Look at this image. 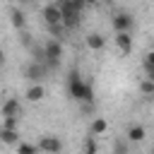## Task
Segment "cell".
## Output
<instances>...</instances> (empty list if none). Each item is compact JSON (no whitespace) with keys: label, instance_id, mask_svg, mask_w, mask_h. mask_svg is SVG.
I'll return each mask as SVG.
<instances>
[{"label":"cell","instance_id":"13","mask_svg":"<svg viewBox=\"0 0 154 154\" xmlns=\"http://www.w3.org/2000/svg\"><path fill=\"white\" fill-rule=\"evenodd\" d=\"M147 137V130L142 125H130L128 128V142H142Z\"/></svg>","mask_w":154,"mask_h":154},{"label":"cell","instance_id":"17","mask_svg":"<svg viewBox=\"0 0 154 154\" xmlns=\"http://www.w3.org/2000/svg\"><path fill=\"white\" fill-rule=\"evenodd\" d=\"M140 91H142L144 96H152V94H154V79L142 77V79H140Z\"/></svg>","mask_w":154,"mask_h":154},{"label":"cell","instance_id":"21","mask_svg":"<svg viewBox=\"0 0 154 154\" xmlns=\"http://www.w3.org/2000/svg\"><path fill=\"white\" fill-rule=\"evenodd\" d=\"M2 125H5V128H14V130H17L19 118H2Z\"/></svg>","mask_w":154,"mask_h":154},{"label":"cell","instance_id":"4","mask_svg":"<svg viewBox=\"0 0 154 154\" xmlns=\"http://www.w3.org/2000/svg\"><path fill=\"white\" fill-rule=\"evenodd\" d=\"M36 147L43 154H60L63 152V140L58 135H43V137H38V144Z\"/></svg>","mask_w":154,"mask_h":154},{"label":"cell","instance_id":"25","mask_svg":"<svg viewBox=\"0 0 154 154\" xmlns=\"http://www.w3.org/2000/svg\"><path fill=\"white\" fill-rule=\"evenodd\" d=\"M87 5H96V2H106V0H84Z\"/></svg>","mask_w":154,"mask_h":154},{"label":"cell","instance_id":"9","mask_svg":"<svg viewBox=\"0 0 154 154\" xmlns=\"http://www.w3.org/2000/svg\"><path fill=\"white\" fill-rule=\"evenodd\" d=\"M116 48L123 55H128L132 51V36H130V31H116Z\"/></svg>","mask_w":154,"mask_h":154},{"label":"cell","instance_id":"12","mask_svg":"<svg viewBox=\"0 0 154 154\" xmlns=\"http://www.w3.org/2000/svg\"><path fill=\"white\" fill-rule=\"evenodd\" d=\"M10 19H12V26H14L17 31L26 29V14H24L22 10H17V7H14V10L10 12Z\"/></svg>","mask_w":154,"mask_h":154},{"label":"cell","instance_id":"8","mask_svg":"<svg viewBox=\"0 0 154 154\" xmlns=\"http://www.w3.org/2000/svg\"><path fill=\"white\" fill-rule=\"evenodd\" d=\"M135 26V17L130 12H116L113 14V31H130Z\"/></svg>","mask_w":154,"mask_h":154},{"label":"cell","instance_id":"5","mask_svg":"<svg viewBox=\"0 0 154 154\" xmlns=\"http://www.w3.org/2000/svg\"><path fill=\"white\" fill-rule=\"evenodd\" d=\"M46 72H48V67H46L43 63H36V60H31V63L26 65V70H24V77H26L31 84H38V82L46 77Z\"/></svg>","mask_w":154,"mask_h":154},{"label":"cell","instance_id":"2","mask_svg":"<svg viewBox=\"0 0 154 154\" xmlns=\"http://www.w3.org/2000/svg\"><path fill=\"white\" fill-rule=\"evenodd\" d=\"M43 51H46V67L48 70L58 67V63L63 58V41L60 38H48L43 43Z\"/></svg>","mask_w":154,"mask_h":154},{"label":"cell","instance_id":"27","mask_svg":"<svg viewBox=\"0 0 154 154\" xmlns=\"http://www.w3.org/2000/svg\"><path fill=\"white\" fill-rule=\"evenodd\" d=\"M46 2H58V0H46Z\"/></svg>","mask_w":154,"mask_h":154},{"label":"cell","instance_id":"3","mask_svg":"<svg viewBox=\"0 0 154 154\" xmlns=\"http://www.w3.org/2000/svg\"><path fill=\"white\" fill-rule=\"evenodd\" d=\"M58 7H60V12H63V26H65L67 31L77 29V26H79V17H82V12L75 10L67 0H58Z\"/></svg>","mask_w":154,"mask_h":154},{"label":"cell","instance_id":"22","mask_svg":"<svg viewBox=\"0 0 154 154\" xmlns=\"http://www.w3.org/2000/svg\"><path fill=\"white\" fill-rule=\"evenodd\" d=\"M144 65H154V48L147 53V60H144Z\"/></svg>","mask_w":154,"mask_h":154},{"label":"cell","instance_id":"14","mask_svg":"<svg viewBox=\"0 0 154 154\" xmlns=\"http://www.w3.org/2000/svg\"><path fill=\"white\" fill-rule=\"evenodd\" d=\"M103 46H106V38L101 34H89L87 36V48L89 51H101Z\"/></svg>","mask_w":154,"mask_h":154},{"label":"cell","instance_id":"6","mask_svg":"<svg viewBox=\"0 0 154 154\" xmlns=\"http://www.w3.org/2000/svg\"><path fill=\"white\" fill-rule=\"evenodd\" d=\"M0 116L2 118H22V103H19V99L17 96L5 99L2 106H0Z\"/></svg>","mask_w":154,"mask_h":154},{"label":"cell","instance_id":"7","mask_svg":"<svg viewBox=\"0 0 154 154\" xmlns=\"http://www.w3.org/2000/svg\"><path fill=\"white\" fill-rule=\"evenodd\" d=\"M41 17H43V22H46L48 26H53V24H63V12H60L58 2H48V5L43 7Z\"/></svg>","mask_w":154,"mask_h":154},{"label":"cell","instance_id":"10","mask_svg":"<svg viewBox=\"0 0 154 154\" xmlns=\"http://www.w3.org/2000/svg\"><path fill=\"white\" fill-rule=\"evenodd\" d=\"M0 142H2V144H17V142H19V130L0 125Z\"/></svg>","mask_w":154,"mask_h":154},{"label":"cell","instance_id":"1","mask_svg":"<svg viewBox=\"0 0 154 154\" xmlns=\"http://www.w3.org/2000/svg\"><path fill=\"white\" fill-rule=\"evenodd\" d=\"M67 89H70V96H72L75 101L94 103V87H91L89 82H84L77 70L70 72V77H67Z\"/></svg>","mask_w":154,"mask_h":154},{"label":"cell","instance_id":"23","mask_svg":"<svg viewBox=\"0 0 154 154\" xmlns=\"http://www.w3.org/2000/svg\"><path fill=\"white\" fill-rule=\"evenodd\" d=\"M144 70H147V77L154 79V65H144Z\"/></svg>","mask_w":154,"mask_h":154},{"label":"cell","instance_id":"24","mask_svg":"<svg viewBox=\"0 0 154 154\" xmlns=\"http://www.w3.org/2000/svg\"><path fill=\"white\" fill-rule=\"evenodd\" d=\"M2 65H5V51L0 48V67H2Z\"/></svg>","mask_w":154,"mask_h":154},{"label":"cell","instance_id":"15","mask_svg":"<svg viewBox=\"0 0 154 154\" xmlns=\"http://www.w3.org/2000/svg\"><path fill=\"white\" fill-rule=\"evenodd\" d=\"M113 154H130V142H128V137H116V140H113Z\"/></svg>","mask_w":154,"mask_h":154},{"label":"cell","instance_id":"18","mask_svg":"<svg viewBox=\"0 0 154 154\" xmlns=\"http://www.w3.org/2000/svg\"><path fill=\"white\" fill-rule=\"evenodd\" d=\"M106 128H108V123H106L103 118H94V123H91V135H103Z\"/></svg>","mask_w":154,"mask_h":154},{"label":"cell","instance_id":"26","mask_svg":"<svg viewBox=\"0 0 154 154\" xmlns=\"http://www.w3.org/2000/svg\"><path fill=\"white\" fill-rule=\"evenodd\" d=\"M17 2H22V5H26V2H34V0H17Z\"/></svg>","mask_w":154,"mask_h":154},{"label":"cell","instance_id":"20","mask_svg":"<svg viewBox=\"0 0 154 154\" xmlns=\"http://www.w3.org/2000/svg\"><path fill=\"white\" fill-rule=\"evenodd\" d=\"M19 41H22V46H24V48H31V46H34V41H31V34H29L26 29H22V31H19Z\"/></svg>","mask_w":154,"mask_h":154},{"label":"cell","instance_id":"28","mask_svg":"<svg viewBox=\"0 0 154 154\" xmlns=\"http://www.w3.org/2000/svg\"><path fill=\"white\" fill-rule=\"evenodd\" d=\"M152 99H154V94H152Z\"/></svg>","mask_w":154,"mask_h":154},{"label":"cell","instance_id":"11","mask_svg":"<svg viewBox=\"0 0 154 154\" xmlns=\"http://www.w3.org/2000/svg\"><path fill=\"white\" fill-rule=\"evenodd\" d=\"M46 96V89H43V84L38 82V84H29V89L24 91V99L26 101H41Z\"/></svg>","mask_w":154,"mask_h":154},{"label":"cell","instance_id":"19","mask_svg":"<svg viewBox=\"0 0 154 154\" xmlns=\"http://www.w3.org/2000/svg\"><path fill=\"white\" fill-rule=\"evenodd\" d=\"M99 152V144H96V135H89L84 140V154H96Z\"/></svg>","mask_w":154,"mask_h":154},{"label":"cell","instance_id":"16","mask_svg":"<svg viewBox=\"0 0 154 154\" xmlns=\"http://www.w3.org/2000/svg\"><path fill=\"white\" fill-rule=\"evenodd\" d=\"M14 147H17V154H38V147L31 144V142H22V140H19Z\"/></svg>","mask_w":154,"mask_h":154}]
</instances>
